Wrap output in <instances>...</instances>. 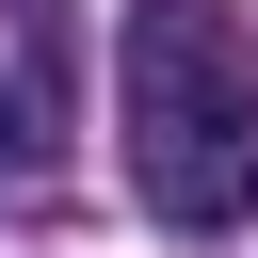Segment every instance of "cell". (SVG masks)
<instances>
[{"label":"cell","instance_id":"6da1fadb","mask_svg":"<svg viewBox=\"0 0 258 258\" xmlns=\"http://www.w3.org/2000/svg\"><path fill=\"white\" fill-rule=\"evenodd\" d=\"M113 129H129V194L177 242H226L258 210V48H242V16L226 0H129Z\"/></svg>","mask_w":258,"mask_h":258},{"label":"cell","instance_id":"7a4b0ae2","mask_svg":"<svg viewBox=\"0 0 258 258\" xmlns=\"http://www.w3.org/2000/svg\"><path fill=\"white\" fill-rule=\"evenodd\" d=\"M16 177H32V113L0 97V194H16Z\"/></svg>","mask_w":258,"mask_h":258}]
</instances>
